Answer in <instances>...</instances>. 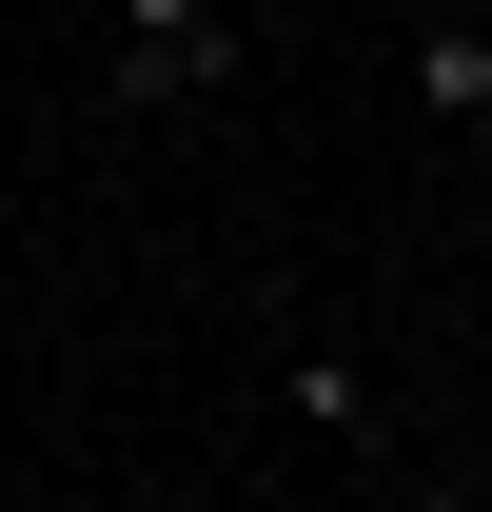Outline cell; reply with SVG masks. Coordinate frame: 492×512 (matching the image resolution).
I'll list each match as a JSON object with an SVG mask.
<instances>
[{
    "label": "cell",
    "instance_id": "obj_1",
    "mask_svg": "<svg viewBox=\"0 0 492 512\" xmlns=\"http://www.w3.org/2000/svg\"><path fill=\"white\" fill-rule=\"evenodd\" d=\"M119 99H237V20L217 0H119Z\"/></svg>",
    "mask_w": 492,
    "mask_h": 512
},
{
    "label": "cell",
    "instance_id": "obj_2",
    "mask_svg": "<svg viewBox=\"0 0 492 512\" xmlns=\"http://www.w3.org/2000/svg\"><path fill=\"white\" fill-rule=\"evenodd\" d=\"M414 119H492V20H414Z\"/></svg>",
    "mask_w": 492,
    "mask_h": 512
},
{
    "label": "cell",
    "instance_id": "obj_3",
    "mask_svg": "<svg viewBox=\"0 0 492 512\" xmlns=\"http://www.w3.org/2000/svg\"><path fill=\"white\" fill-rule=\"evenodd\" d=\"M276 394H296V414H315L335 453H374V434H394V414H374V375L335 355V335H296V375H276Z\"/></svg>",
    "mask_w": 492,
    "mask_h": 512
},
{
    "label": "cell",
    "instance_id": "obj_4",
    "mask_svg": "<svg viewBox=\"0 0 492 512\" xmlns=\"http://www.w3.org/2000/svg\"><path fill=\"white\" fill-rule=\"evenodd\" d=\"M394 512H473V493H453V473H414V493H394Z\"/></svg>",
    "mask_w": 492,
    "mask_h": 512
}]
</instances>
